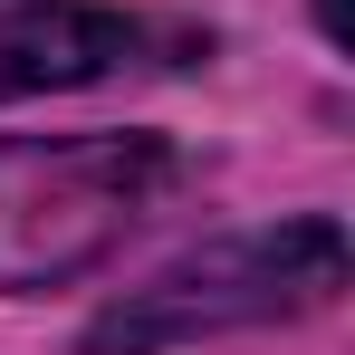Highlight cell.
Segmentation results:
<instances>
[{"label": "cell", "mask_w": 355, "mask_h": 355, "mask_svg": "<svg viewBox=\"0 0 355 355\" xmlns=\"http://www.w3.org/2000/svg\"><path fill=\"white\" fill-rule=\"evenodd\" d=\"M173 182L182 154L164 135H0V297L106 269Z\"/></svg>", "instance_id": "cell-1"}, {"label": "cell", "mask_w": 355, "mask_h": 355, "mask_svg": "<svg viewBox=\"0 0 355 355\" xmlns=\"http://www.w3.org/2000/svg\"><path fill=\"white\" fill-rule=\"evenodd\" d=\"M346 288V231L317 221H279V231H240L211 250H182L173 269H154L144 288H125L96 327L87 355H164L221 327H269V317H307Z\"/></svg>", "instance_id": "cell-2"}, {"label": "cell", "mask_w": 355, "mask_h": 355, "mask_svg": "<svg viewBox=\"0 0 355 355\" xmlns=\"http://www.w3.org/2000/svg\"><path fill=\"white\" fill-rule=\"evenodd\" d=\"M135 49H144V29H135V19H116V10H87V0H39V10H10V19H0V96L116 77Z\"/></svg>", "instance_id": "cell-3"}, {"label": "cell", "mask_w": 355, "mask_h": 355, "mask_svg": "<svg viewBox=\"0 0 355 355\" xmlns=\"http://www.w3.org/2000/svg\"><path fill=\"white\" fill-rule=\"evenodd\" d=\"M317 29H327V39H346V0H317Z\"/></svg>", "instance_id": "cell-4"}]
</instances>
